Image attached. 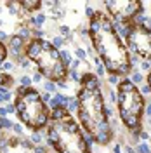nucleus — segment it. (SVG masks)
Here are the masks:
<instances>
[{
    "label": "nucleus",
    "instance_id": "nucleus-1",
    "mask_svg": "<svg viewBox=\"0 0 151 153\" xmlns=\"http://www.w3.org/2000/svg\"><path fill=\"white\" fill-rule=\"evenodd\" d=\"M78 99V122L84 132L94 139V143L106 146L113 141V124L108 113L106 97L99 76L92 71L82 73L80 89L76 92Z\"/></svg>",
    "mask_w": 151,
    "mask_h": 153
},
{
    "label": "nucleus",
    "instance_id": "nucleus-2",
    "mask_svg": "<svg viewBox=\"0 0 151 153\" xmlns=\"http://www.w3.org/2000/svg\"><path fill=\"white\" fill-rule=\"evenodd\" d=\"M89 42L108 75L129 78L132 71L130 52L116 33L115 23L104 10H95L89 18Z\"/></svg>",
    "mask_w": 151,
    "mask_h": 153
},
{
    "label": "nucleus",
    "instance_id": "nucleus-3",
    "mask_svg": "<svg viewBox=\"0 0 151 153\" xmlns=\"http://www.w3.org/2000/svg\"><path fill=\"white\" fill-rule=\"evenodd\" d=\"M45 141L56 153H92L82 125L64 106L52 108Z\"/></svg>",
    "mask_w": 151,
    "mask_h": 153
},
{
    "label": "nucleus",
    "instance_id": "nucleus-4",
    "mask_svg": "<svg viewBox=\"0 0 151 153\" xmlns=\"http://www.w3.org/2000/svg\"><path fill=\"white\" fill-rule=\"evenodd\" d=\"M116 108L123 127L137 139L142 131V118L146 111V101L139 87L134 85L130 78H122L116 87Z\"/></svg>",
    "mask_w": 151,
    "mask_h": 153
},
{
    "label": "nucleus",
    "instance_id": "nucleus-5",
    "mask_svg": "<svg viewBox=\"0 0 151 153\" xmlns=\"http://www.w3.org/2000/svg\"><path fill=\"white\" fill-rule=\"evenodd\" d=\"M24 54L37 66V71H40L47 80L61 82V80L68 78L70 68L64 65V61L61 57V51H57L49 40L31 38L26 44Z\"/></svg>",
    "mask_w": 151,
    "mask_h": 153
},
{
    "label": "nucleus",
    "instance_id": "nucleus-6",
    "mask_svg": "<svg viewBox=\"0 0 151 153\" xmlns=\"http://www.w3.org/2000/svg\"><path fill=\"white\" fill-rule=\"evenodd\" d=\"M14 108H16V115L19 117V120L31 131H42L44 127L49 125L50 111L47 105L42 101L40 92L35 89L19 87L16 99H14Z\"/></svg>",
    "mask_w": 151,
    "mask_h": 153
},
{
    "label": "nucleus",
    "instance_id": "nucleus-7",
    "mask_svg": "<svg viewBox=\"0 0 151 153\" xmlns=\"http://www.w3.org/2000/svg\"><path fill=\"white\" fill-rule=\"evenodd\" d=\"M104 12L111 18L115 25H127V23H134L135 18L144 12V5L142 2L137 0H120V2H103Z\"/></svg>",
    "mask_w": 151,
    "mask_h": 153
},
{
    "label": "nucleus",
    "instance_id": "nucleus-8",
    "mask_svg": "<svg viewBox=\"0 0 151 153\" xmlns=\"http://www.w3.org/2000/svg\"><path fill=\"white\" fill-rule=\"evenodd\" d=\"M125 45L130 56L139 57L141 61H151V31L139 23H132L129 37L125 38Z\"/></svg>",
    "mask_w": 151,
    "mask_h": 153
},
{
    "label": "nucleus",
    "instance_id": "nucleus-9",
    "mask_svg": "<svg viewBox=\"0 0 151 153\" xmlns=\"http://www.w3.org/2000/svg\"><path fill=\"white\" fill-rule=\"evenodd\" d=\"M21 5H23V9L26 10V14H37V12H40V7H42V2H31V0H26V2H21Z\"/></svg>",
    "mask_w": 151,
    "mask_h": 153
},
{
    "label": "nucleus",
    "instance_id": "nucleus-10",
    "mask_svg": "<svg viewBox=\"0 0 151 153\" xmlns=\"http://www.w3.org/2000/svg\"><path fill=\"white\" fill-rule=\"evenodd\" d=\"M14 76L10 75V73H4L2 70H0V89H10V87L14 85Z\"/></svg>",
    "mask_w": 151,
    "mask_h": 153
},
{
    "label": "nucleus",
    "instance_id": "nucleus-11",
    "mask_svg": "<svg viewBox=\"0 0 151 153\" xmlns=\"http://www.w3.org/2000/svg\"><path fill=\"white\" fill-rule=\"evenodd\" d=\"M129 78H130V82H132L134 85H137V87L142 85V84L146 82V76L142 75L139 70H132V71H130V75H129Z\"/></svg>",
    "mask_w": 151,
    "mask_h": 153
},
{
    "label": "nucleus",
    "instance_id": "nucleus-12",
    "mask_svg": "<svg viewBox=\"0 0 151 153\" xmlns=\"http://www.w3.org/2000/svg\"><path fill=\"white\" fill-rule=\"evenodd\" d=\"M50 44H52V45L57 49V51H63V49H64V45H66L68 42H66V40H64L63 37H61V35H56V37L50 38Z\"/></svg>",
    "mask_w": 151,
    "mask_h": 153
},
{
    "label": "nucleus",
    "instance_id": "nucleus-13",
    "mask_svg": "<svg viewBox=\"0 0 151 153\" xmlns=\"http://www.w3.org/2000/svg\"><path fill=\"white\" fill-rule=\"evenodd\" d=\"M66 110L70 113H75L78 111V99H76V96H68V105H66Z\"/></svg>",
    "mask_w": 151,
    "mask_h": 153
},
{
    "label": "nucleus",
    "instance_id": "nucleus-14",
    "mask_svg": "<svg viewBox=\"0 0 151 153\" xmlns=\"http://www.w3.org/2000/svg\"><path fill=\"white\" fill-rule=\"evenodd\" d=\"M30 141L33 146H40V144L44 143V136H42V131H33L31 132V137H30Z\"/></svg>",
    "mask_w": 151,
    "mask_h": 153
},
{
    "label": "nucleus",
    "instance_id": "nucleus-15",
    "mask_svg": "<svg viewBox=\"0 0 151 153\" xmlns=\"http://www.w3.org/2000/svg\"><path fill=\"white\" fill-rule=\"evenodd\" d=\"M44 92H49V94H57V84L56 82H52V80H47V82H44Z\"/></svg>",
    "mask_w": 151,
    "mask_h": 153
},
{
    "label": "nucleus",
    "instance_id": "nucleus-16",
    "mask_svg": "<svg viewBox=\"0 0 151 153\" xmlns=\"http://www.w3.org/2000/svg\"><path fill=\"white\" fill-rule=\"evenodd\" d=\"M10 96L12 94H10L9 89H0V105H9L10 99H12Z\"/></svg>",
    "mask_w": 151,
    "mask_h": 153
},
{
    "label": "nucleus",
    "instance_id": "nucleus-17",
    "mask_svg": "<svg viewBox=\"0 0 151 153\" xmlns=\"http://www.w3.org/2000/svg\"><path fill=\"white\" fill-rule=\"evenodd\" d=\"M61 57H63V61H64V65H66L68 68L71 66V63L75 61V59H73V52H70V51H66V49L61 51Z\"/></svg>",
    "mask_w": 151,
    "mask_h": 153
},
{
    "label": "nucleus",
    "instance_id": "nucleus-18",
    "mask_svg": "<svg viewBox=\"0 0 151 153\" xmlns=\"http://www.w3.org/2000/svg\"><path fill=\"white\" fill-rule=\"evenodd\" d=\"M16 68H18V65H16V63H14L12 59H7V61H5V63H4V65L0 66V70H2L4 73H10V71H14Z\"/></svg>",
    "mask_w": 151,
    "mask_h": 153
},
{
    "label": "nucleus",
    "instance_id": "nucleus-19",
    "mask_svg": "<svg viewBox=\"0 0 151 153\" xmlns=\"http://www.w3.org/2000/svg\"><path fill=\"white\" fill-rule=\"evenodd\" d=\"M18 82H19V85L24 87V89H30L31 84H33V80H31V76H30V75H21Z\"/></svg>",
    "mask_w": 151,
    "mask_h": 153
},
{
    "label": "nucleus",
    "instance_id": "nucleus-20",
    "mask_svg": "<svg viewBox=\"0 0 151 153\" xmlns=\"http://www.w3.org/2000/svg\"><path fill=\"white\" fill-rule=\"evenodd\" d=\"M7 56H9V51H7V47H5L4 42H0V66L7 61Z\"/></svg>",
    "mask_w": 151,
    "mask_h": 153
},
{
    "label": "nucleus",
    "instance_id": "nucleus-21",
    "mask_svg": "<svg viewBox=\"0 0 151 153\" xmlns=\"http://www.w3.org/2000/svg\"><path fill=\"white\" fill-rule=\"evenodd\" d=\"M135 152L137 153H151V146L148 143H141L139 141V143L135 144Z\"/></svg>",
    "mask_w": 151,
    "mask_h": 153
},
{
    "label": "nucleus",
    "instance_id": "nucleus-22",
    "mask_svg": "<svg viewBox=\"0 0 151 153\" xmlns=\"http://www.w3.org/2000/svg\"><path fill=\"white\" fill-rule=\"evenodd\" d=\"M73 54H75V57L78 59V61H85V59L89 57V56H87V51H85L84 47H76Z\"/></svg>",
    "mask_w": 151,
    "mask_h": 153
},
{
    "label": "nucleus",
    "instance_id": "nucleus-23",
    "mask_svg": "<svg viewBox=\"0 0 151 153\" xmlns=\"http://www.w3.org/2000/svg\"><path fill=\"white\" fill-rule=\"evenodd\" d=\"M106 78H108V85L111 87V85H116L118 87V84L122 82V78L118 75H106Z\"/></svg>",
    "mask_w": 151,
    "mask_h": 153
},
{
    "label": "nucleus",
    "instance_id": "nucleus-24",
    "mask_svg": "<svg viewBox=\"0 0 151 153\" xmlns=\"http://www.w3.org/2000/svg\"><path fill=\"white\" fill-rule=\"evenodd\" d=\"M12 122H10L9 118H2V117H0V132H2V131H4V129H12Z\"/></svg>",
    "mask_w": 151,
    "mask_h": 153
},
{
    "label": "nucleus",
    "instance_id": "nucleus-25",
    "mask_svg": "<svg viewBox=\"0 0 151 153\" xmlns=\"http://www.w3.org/2000/svg\"><path fill=\"white\" fill-rule=\"evenodd\" d=\"M68 76H71L75 82H78L80 84V80H82V75L78 73V70H75V68H70V71H68Z\"/></svg>",
    "mask_w": 151,
    "mask_h": 153
},
{
    "label": "nucleus",
    "instance_id": "nucleus-26",
    "mask_svg": "<svg viewBox=\"0 0 151 153\" xmlns=\"http://www.w3.org/2000/svg\"><path fill=\"white\" fill-rule=\"evenodd\" d=\"M12 131L18 134V136H23V132H24V127H23L21 124H14V125H12Z\"/></svg>",
    "mask_w": 151,
    "mask_h": 153
},
{
    "label": "nucleus",
    "instance_id": "nucleus-27",
    "mask_svg": "<svg viewBox=\"0 0 151 153\" xmlns=\"http://www.w3.org/2000/svg\"><path fill=\"white\" fill-rule=\"evenodd\" d=\"M42 73H40V71H35V73H33V75H31V80H33V84H40V82H42Z\"/></svg>",
    "mask_w": 151,
    "mask_h": 153
},
{
    "label": "nucleus",
    "instance_id": "nucleus-28",
    "mask_svg": "<svg viewBox=\"0 0 151 153\" xmlns=\"http://www.w3.org/2000/svg\"><path fill=\"white\" fill-rule=\"evenodd\" d=\"M40 96H42V101H44L45 105H49V103L52 101V94H49V92H42Z\"/></svg>",
    "mask_w": 151,
    "mask_h": 153
},
{
    "label": "nucleus",
    "instance_id": "nucleus-29",
    "mask_svg": "<svg viewBox=\"0 0 151 153\" xmlns=\"http://www.w3.org/2000/svg\"><path fill=\"white\" fill-rule=\"evenodd\" d=\"M57 84V89H61V91H68L70 89V85L66 84V80H61V82H56Z\"/></svg>",
    "mask_w": 151,
    "mask_h": 153
},
{
    "label": "nucleus",
    "instance_id": "nucleus-30",
    "mask_svg": "<svg viewBox=\"0 0 151 153\" xmlns=\"http://www.w3.org/2000/svg\"><path fill=\"white\" fill-rule=\"evenodd\" d=\"M7 115H9L7 108H5V106H0V117H2V118H7Z\"/></svg>",
    "mask_w": 151,
    "mask_h": 153
},
{
    "label": "nucleus",
    "instance_id": "nucleus-31",
    "mask_svg": "<svg viewBox=\"0 0 151 153\" xmlns=\"http://www.w3.org/2000/svg\"><path fill=\"white\" fill-rule=\"evenodd\" d=\"M144 115H146L148 118H151V101L146 105V111H144Z\"/></svg>",
    "mask_w": 151,
    "mask_h": 153
},
{
    "label": "nucleus",
    "instance_id": "nucleus-32",
    "mask_svg": "<svg viewBox=\"0 0 151 153\" xmlns=\"http://www.w3.org/2000/svg\"><path fill=\"white\" fill-rule=\"evenodd\" d=\"M4 40H9V35L4 30H0V42H4Z\"/></svg>",
    "mask_w": 151,
    "mask_h": 153
},
{
    "label": "nucleus",
    "instance_id": "nucleus-33",
    "mask_svg": "<svg viewBox=\"0 0 151 153\" xmlns=\"http://www.w3.org/2000/svg\"><path fill=\"white\" fill-rule=\"evenodd\" d=\"M125 152H127V153H137V152H135V148L130 146V144H125Z\"/></svg>",
    "mask_w": 151,
    "mask_h": 153
},
{
    "label": "nucleus",
    "instance_id": "nucleus-34",
    "mask_svg": "<svg viewBox=\"0 0 151 153\" xmlns=\"http://www.w3.org/2000/svg\"><path fill=\"white\" fill-rule=\"evenodd\" d=\"M5 108H7V111H9V113H16V108H14V105H5Z\"/></svg>",
    "mask_w": 151,
    "mask_h": 153
},
{
    "label": "nucleus",
    "instance_id": "nucleus-35",
    "mask_svg": "<svg viewBox=\"0 0 151 153\" xmlns=\"http://www.w3.org/2000/svg\"><path fill=\"white\" fill-rule=\"evenodd\" d=\"M113 152H115V153H123V152H122V144H115Z\"/></svg>",
    "mask_w": 151,
    "mask_h": 153
},
{
    "label": "nucleus",
    "instance_id": "nucleus-36",
    "mask_svg": "<svg viewBox=\"0 0 151 153\" xmlns=\"http://www.w3.org/2000/svg\"><path fill=\"white\" fill-rule=\"evenodd\" d=\"M146 84H148V87L151 89V71L148 73V75H146Z\"/></svg>",
    "mask_w": 151,
    "mask_h": 153
}]
</instances>
